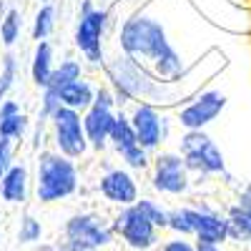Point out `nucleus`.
Listing matches in <instances>:
<instances>
[{
    "mask_svg": "<svg viewBox=\"0 0 251 251\" xmlns=\"http://www.w3.org/2000/svg\"><path fill=\"white\" fill-rule=\"evenodd\" d=\"M106 75L111 80V91L116 96V103H128V100H156V103H169L166 88L169 83H163L156 78L143 63L128 58V55H118L106 66Z\"/></svg>",
    "mask_w": 251,
    "mask_h": 251,
    "instance_id": "nucleus-1",
    "label": "nucleus"
},
{
    "mask_svg": "<svg viewBox=\"0 0 251 251\" xmlns=\"http://www.w3.org/2000/svg\"><path fill=\"white\" fill-rule=\"evenodd\" d=\"M118 46H121L123 55H128L138 63H143V60L153 63L158 55L174 48L161 20L141 15V13L123 20L121 33H118Z\"/></svg>",
    "mask_w": 251,
    "mask_h": 251,
    "instance_id": "nucleus-2",
    "label": "nucleus"
},
{
    "mask_svg": "<svg viewBox=\"0 0 251 251\" xmlns=\"http://www.w3.org/2000/svg\"><path fill=\"white\" fill-rule=\"evenodd\" d=\"M78 169L73 158L58 151H43L38 158L35 194L40 203H58L78 191Z\"/></svg>",
    "mask_w": 251,
    "mask_h": 251,
    "instance_id": "nucleus-3",
    "label": "nucleus"
},
{
    "mask_svg": "<svg viewBox=\"0 0 251 251\" xmlns=\"http://www.w3.org/2000/svg\"><path fill=\"white\" fill-rule=\"evenodd\" d=\"M111 23V13L103 8H93V0H80L78 10V23H75V48L83 53L91 66H103L106 55H103V38H106Z\"/></svg>",
    "mask_w": 251,
    "mask_h": 251,
    "instance_id": "nucleus-4",
    "label": "nucleus"
},
{
    "mask_svg": "<svg viewBox=\"0 0 251 251\" xmlns=\"http://www.w3.org/2000/svg\"><path fill=\"white\" fill-rule=\"evenodd\" d=\"M181 156L191 174L199 176H226V161L214 138L203 131H186L181 138Z\"/></svg>",
    "mask_w": 251,
    "mask_h": 251,
    "instance_id": "nucleus-5",
    "label": "nucleus"
},
{
    "mask_svg": "<svg viewBox=\"0 0 251 251\" xmlns=\"http://www.w3.org/2000/svg\"><path fill=\"white\" fill-rule=\"evenodd\" d=\"M113 234H118L126 244L136 251H149L158 244V228L151 224V219L146 216L141 208L133 206H123L111 221Z\"/></svg>",
    "mask_w": 251,
    "mask_h": 251,
    "instance_id": "nucleus-6",
    "label": "nucleus"
},
{
    "mask_svg": "<svg viewBox=\"0 0 251 251\" xmlns=\"http://www.w3.org/2000/svg\"><path fill=\"white\" fill-rule=\"evenodd\" d=\"M113 228L111 224L103 219L100 214L93 211H83V214H73L66 224H63V239L73 241L78 246L86 249H103L113 241Z\"/></svg>",
    "mask_w": 251,
    "mask_h": 251,
    "instance_id": "nucleus-7",
    "label": "nucleus"
},
{
    "mask_svg": "<svg viewBox=\"0 0 251 251\" xmlns=\"http://www.w3.org/2000/svg\"><path fill=\"white\" fill-rule=\"evenodd\" d=\"M50 123H53V141H55L58 153L75 161L88 151V138H86V131H83V116L78 111L60 106L50 116Z\"/></svg>",
    "mask_w": 251,
    "mask_h": 251,
    "instance_id": "nucleus-8",
    "label": "nucleus"
},
{
    "mask_svg": "<svg viewBox=\"0 0 251 251\" xmlns=\"http://www.w3.org/2000/svg\"><path fill=\"white\" fill-rule=\"evenodd\" d=\"M131 126L136 131L138 146L146 151H158L163 141L169 138V118H166L153 103H138L133 108V113L128 116Z\"/></svg>",
    "mask_w": 251,
    "mask_h": 251,
    "instance_id": "nucleus-9",
    "label": "nucleus"
},
{
    "mask_svg": "<svg viewBox=\"0 0 251 251\" xmlns=\"http://www.w3.org/2000/svg\"><path fill=\"white\" fill-rule=\"evenodd\" d=\"M191 171L186 169L183 156L181 153H158L153 158V176L151 183L158 194H169V196H181L188 191L191 186Z\"/></svg>",
    "mask_w": 251,
    "mask_h": 251,
    "instance_id": "nucleus-10",
    "label": "nucleus"
},
{
    "mask_svg": "<svg viewBox=\"0 0 251 251\" xmlns=\"http://www.w3.org/2000/svg\"><path fill=\"white\" fill-rule=\"evenodd\" d=\"M228 98L221 91H203L196 98H191L186 106L178 111V123L186 131H203L208 123H214L219 113L226 108Z\"/></svg>",
    "mask_w": 251,
    "mask_h": 251,
    "instance_id": "nucleus-11",
    "label": "nucleus"
},
{
    "mask_svg": "<svg viewBox=\"0 0 251 251\" xmlns=\"http://www.w3.org/2000/svg\"><path fill=\"white\" fill-rule=\"evenodd\" d=\"M98 191L108 203H116L121 208L138 201V183L133 174L126 169H108L98 181Z\"/></svg>",
    "mask_w": 251,
    "mask_h": 251,
    "instance_id": "nucleus-12",
    "label": "nucleus"
},
{
    "mask_svg": "<svg viewBox=\"0 0 251 251\" xmlns=\"http://www.w3.org/2000/svg\"><path fill=\"white\" fill-rule=\"evenodd\" d=\"M191 211V226H194V236L199 241H211V244H224L226 239V214L214 211L211 206H188Z\"/></svg>",
    "mask_w": 251,
    "mask_h": 251,
    "instance_id": "nucleus-13",
    "label": "nucleus"
},
{
    "mask_svg": "<svg viewBox=\"0 0 251 251\" xmlns=\"http://www.w3.org/2000/svg\"><path fill=\"white\" fill-rule=\"evenodd\" d=\"M113 121H116V113L108 111V108L91 106L86 113H83V131H86V138H88L91 149L103 151V149L108 146Z\"/></svg>",
    "mask_w": 251,
    "mask_h": 251,
    "instance_id": "nucleus-14",
    "label": "nucleus"
},
{
    "mask_svg": "<svg viewBox=\"0 0 251 251\" xmlns=\"http://www.w3.org/2000/svg\"><path fill=\"white\" fill-rule=\"evenodd\" d=\"M0 196L8 203H25L28 201V169L23 163H13L8 174L0 178Z\"/></svg>",
    "mask_w": 251,
    "mask_h": 251,
    "instance_id": "nucleus-15",
    "label": "nucleus"
},
{
    "mask_svg": "<svg viewBox=\"0 0 251 251\" xmlns=\"http://www.w3.org/2000/svg\"><path fill=\"white\" fill-rule=\"evenodd\" d=\"M28 131V118L20 111L18 100H3L0 103V136L8 141L23 138Z\"/></svg>",
    "mask_w": 251,
    "mask_h": 251,
    "instance_id": "nucleus-16",
    "label": "nucleus"
},
{
    "mask_svg": "<svg viewBox=\"0 0 251 251\" xmlns=\"http://www.w3.org/2000/svg\"><path fill=\"white\" fill-rule=\"evenodd\" d=\"M58 93V98H60V106H66V108H73V111H83L86 113L91 106H93V96H96V91H93V86L88 80H73V83H68V86H63L60 91H55Z\"/></svg>",
    "mask_w": 251,
    "mask_h": 251,
    "instance_id": "nucleus-17",
    "label": "nucleus"
},
{
    "mask_svg": "<svg viewBox=\"0 0 251 251\" xmlns=\"http://www.w3.org/2000/svg\"><path fill=\"white\" fill-rule=\"evenodd\" d=\"M53 68H55L53 66V46L48 40H38L33 60H30V75H33V83L38 88H48Z\"/></svg>",
    "mask_w": 251,
    "mask_h": 251,
    "instance_id": "nucleus-18",
    "label": "nucleus"
},
{
    "mask_svg": "<svg viewBox=\"0 0 251 251\" xmlns=\"http://www.w3.org/2000/svg\"><path fill=\"white\" fill-rule=\"evenodd\" d=\"M226 239L236 241V244L251 241V216L239 203H234L226 211Z\"/></svg>",
    "mask_w": 251,
    "mask_h": 251,
    "instance_id": "nucleus-19",
    "label": "nucleus"
},
{
    "mask_svg": "<svg viewBox=\"0 0 251 251\" xmlns=\"http://www.w3.org/2000/svg\"><path fill=\"white\" fill-rule=\"evenodd\" d=\"M108 143H113V149L118 151V156H121L123 151L133 149V146H138V138H136V131H133V126H131V118L126 116L123 111L116 113V121H113Z\"/></svg>",
    "mask_w": 251,
    "mask_h": 251,
    "instance_id": "nucleus-20",
    "label": "nucleus"
},
{
    "mask_svg": "<svg viewBox=\"0 0 251 251\" xmlns=\"http://www.w3.org/2000/svg\"><path fill=\"white\" fill-rule=\"evenodd\" d=\"M80 78H83L80 60L68 58V60H63L58 68H53L50 80H48V88H50V91H60L63 86H68V83H73V80H80Z\"/></svg>",
    "mask_w": 251,
    "mask_h": 251,
    "instance_id": "nucleus-21",
    "label": "nucleus"
},
{
    "mask_svg": "<svg viewBox=\"0 0 251 251\" xmlns=\"http://www.w3.org/2000/svg\"><path fill=\"white\" fill-rule=\"evenodd\" d=\"M55 30V8L50 3L40 5V10L35 13V20H33V38L35 40H46L50 33Z\"/></svg>",
    "mask_w": 251,
    "mask_h": 251,
    "instance_id": "nucleus-22",
    "label": "nucleus"
},
{
    "mask_svg": "<svg viewBox=\"0 0 251 251\" xmlns=\"http://www.w3.org/2000/svg\"><path fill=\"white\" fill-rule=\"evenodd\" d=\"M20 28H23V20H20V13L18 10H8L0 20V40L10 48L15 46V40L20 38Z\"/></svg>",
    "mask_w": 251,
    "mask_h": 251,
    "instance_id": "nucleus-23",
    "label": "nucleus"
},
{
    "mask_svg": "<svg viewBox=\"0 0 251 251\" xmlns=\"http://www.w3.org/2000/svg\"><path fill=\"white\" fill-rule=\"evenodd\" d=\"M43 236V224H40L33 214L20 216V226H18V241L20 244H38Z\"/></svg>",
    "mask_w": 251,
    "mask_h": 251,
    "instance_id": "nucleus-24",
    "label": "nucleus"
},
{
    "mask_svg": "<svg viewBox=\"0 0 251 251\" xmlns=\"http://www.w3.org/2000/svg\"><path fill=\"white\" fill-rule=\"evenodd\" d=\"M169 228L176 236H194V226H191V211L188 206L183 208H174L169 211Z\"/></svg>",
    "mask_w": 251,
    "mask_h": 251,
    "instance_id": "nucleus-25",
    "label": "nucleus"
},
{
    "mask_svg": "<svg viewBox=\"0 0 251 251\" xmlns=\"http://www.w3.org/2000/svg\"><path fill=\"white\" fill-rule=\"evenodd\" d=\"M136 206L141 208V211L151 219V224L156 228H169V211L158 203V201H151V199H138Z\"/></svg>",
    "mask_w": 251,
    "mask_h": 251,
    "instance_id": "nucleus-26",
    "label": "nucleus"
},
{
    "mask_svg": "<svg viewBox=\"0 0 251 251\" xmlns=\"http://www.w3.org/2000/svg\"><path fill=\"white\" fill-rule=\"evenodd\" d=\"M15 75H18V63H15V55L8 53L3 58V71H0V103L5 100V96L15 86Z\"/></svg>",
    "mask_w": 251,
    "mask_h": 251,
    "instance_id": "nucleus-27",
    "label": "nucleus"
},
{
    "mask_svg": "<svg viewBox=\"0 0 251 251\" xmlns=\"http://www.w3.org/2000/svg\"><path fill=\"white\" fill-rule=\"evenodd\" d=\"M121 158L126 161V166H128V169H136V171L149 169V163H151V158H149V151H146V149H141V146H133V149L123 151V153H121Z\"/></svg>",
    "mask_w": 251,
    "mask_h": 251,
    "instance_id": "nucleus-28",
    "label": "nucleus"
},
{
    "mask_svg": "<svg viewBox=\"0 0 251 251\" xmlns=\"http://www.w3.org/2000/svg\"><path fill=\"white\" fill-rule=\"evenodd\" d=\"M60 108V98L55 91L43 88V100H40V121H50V116Z\"/></svg>",
    "mask_w": 251,
    "mask_h": 251,
    "instance_id": "nucleus-29",
    "label": "nucleus"
},
{
    "mask_svg": "<svg viewBox=\"0 0 251 251\" xmlns=\"http://www.w3.org/2000/svg\"><path fill=\"white\" fill-rule=\"evenodd\" d=\"M10 166H13V141L0 136V178L8 174Z\"/></svg>",
    "mask_w": 251,
    "mask_h": 251,
    "instance_id": "nucleus-30",
    "label": "nucleus"
},
{
    "mask_svg": "<svg viewBox=\"0 0 251 251\" xmlns=\"http://www.w3.org/2000/svg\"><path fill=\"white\" fill-rule=\"evenodd\" d=\"M93 106L113 111V106H116V96H113V91H111V88H98L96 96H93Z\"/></svg>",
    "mask_w": 251,
    "mask_h": 251,
    "instance_id": "nucleus-31",
    "label": "nucleus"
},
{
    "mask_svg": "<svg viewBox=\"0 0 251 251\" xmlns=\"http://www.w3.org/2000/svg\"><path fill=\"white\" fill-rule=\"evenodd\" d=\"M161 251H196V244H191L186 236H176L171 241H163Z\"/></svg>",
    "mask_w": 251,
    "mask_h": 251,
    "instance_id": "nucleus-32",
    "label": "nucleus"
},
{
    "mask_svg": "<svg viewBox=\"0 0 251 251\" xmlns=\"http://www.w3.org/2000/svg\"><path fill=\"white\" fill-rule=\"evenodd\" d=\"M236 203H239L241 208H246V211H249V216H251V183H244V186H241V191H239V199H236Z\"/></svg>",
    "mask_w": 251,
    "mask_h": 251,
    "instance_id": "nucleus-33",
    "label": "nucleus"
},
{
    "mask_svg": "<svg viewBox=\"0 0 251 251\" xmlns=\"http://www.w3.org/2000/svg\"><path fill=\"white\" fill-rule=\"evenodd\" d=\"M53 251H96V249H86V246H78V244H73V241H58V244H53Z\"/></svg>",
    "mask_w": 251,
    "mask_h": 251,
    "instance_id": "nucleus-34",
    "label": "nucleus"
},
{
    "mask_svg": "<svg viewBox=\"0 0 251 251\" xmlns=\"http://www.w3.org/2000/svg\"><path fill=\"white\" fill-rule=\"evenodd\" d=\"M196 251H224L221 244H211V241H199L196 239Z\"/></svg>",
    "mask_w": 251,
    "mask_h": 251,
    "instance_id": "nucleus-35",
    "label": "nucleus"
},
{
    "mask_svg": "<svg viewBox=\"0 0 251 251\" xmlns=\"http://www.w3.org/2000/svg\"><path fill=\"white\" fill-rule=\"evenodd\" d=\"M8 10H5V0H0V15H5Z\"/></svg>",
    "mask_w": 251,
    "mask_h": 251,
    "instance_id": "nucleus-36",
    "label": "nucleus"
}]
</instances>
